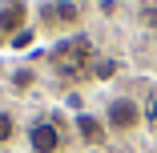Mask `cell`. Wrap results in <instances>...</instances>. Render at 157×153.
I'll list each match as a JSON object with an SVG mask.
<instances>
[{
    "mask_svg": "<svg viewBox=\"0 0 157 153\" xmlns=\"http://www.w3.org/2000/svg\"><path fill=\"white\" fill-rule=\"evenodd\" d=\"M141 121H145V109L133 97H113L105 105V125L113 133H133V129H141Z\"/></svg>",
    "mask_w": 157,
    "mask_h": 153,
    "instance_id": "cell-1",
    "label": "cell"
},
{
    "mask_svg": "<svg viewBox=\"0 0 157 153\" xmlns=\"http://www.w3.org/2000/svg\"><path fill=\"white\" fill-rule=\"evenodd\" d=\"M77 133H81V141H89V145H101V141H105V125H101L93 113H81V117H77Z\"/></svg>",
    "mask_w": 157,
    "mask_h": 153,
    "instance_id": "cell-4",
    "label": "cell"
},
{
    "mask_svg": "<svg viewBox=\"0 0 157 153\" xmlns=\"http://www.w3.org/2000/svg\"><path fill=\"white\" fill-rule=\"evenodd\" d=\"M36 44V28H20V33L8 40V48H33Z\"/></svg>",
    "mask_w": 157,
    "mask_h": 153,
    "instance_id": "cell-7",
    "label": "cell"
},
{
    "mask_svg": "<svg viewBox=\"0 0 157 153\" xmlns=\"http://www.w3.org/2000/svg\"><path fill=\"white\" fill-rule=\"evenodd\" d=\"M20 28H28V24H24V0H8V4L0 8V36L12 40Z\"/></svg>",
    "mask_w": 157,
    "mask_h": 153,
    "instance_id": "cell-3",
    "label": "cell"
},
{
    "mask_svg": "<svg viewBox=\"0 0 157 153\" xmlns=\"http://www.w3.org/2000/svg\"><path fill=\"white\" fill-rule=\"evenodd\" d=\"M12 137H16V117H12L8 109H0V149H8Z\"/></svg>",
    "mask_w": 157,
    "mask_h": 153,
    "instance_id": "cell-5",
    "label": "cell"
},
{
    "mask_svg": "<svg viewBox=\"0 0 157 153\" xmlns=\"http://www.w3.org/2000/svg\"><path fill=\"white\" fill-rule=\"evenodd\" d=\"M145 117H149V121H153V125H157V93L149 97V109H145Z\"/></svg>",
    "mask_w": 157,
    "mask_h": 153,
    "instance_id": "cell-8",
    "label": "cell"
},
{
    "mask_svg": "<svg viewBox=\"0 0 157 153\" xmlns=\"http://www.w3.org/2000/svg\"><path fill=\"white\" fill-rule=\"evenodd\" d=\"M56 16H60V24H77L81 20V8L73 4V0H60V4H56Z\"/></svg>",
    "mask_w": 157,
    "mask_h": 153,
    "instance_id": "cell-6",
    "label": "cell"
},
{
    "mask_svg": "<svg viewBox=\"0 0 157 153\" xmlns=\"http://www.w3.org/2000/svg\"><path fill=\"white\" fill-rule=\"evenodd\" d=\"M24 141H28V153H56L60 141H65V133H60L56 121H33Z\"/></svg>",
    "mask_w": 157,
    "mask_h": 153,
    "instance_id": "cell-2",
    "label": "cell"
}]
</instances>
